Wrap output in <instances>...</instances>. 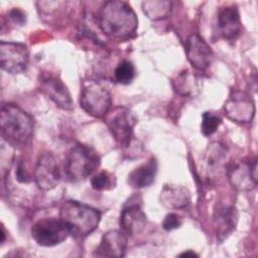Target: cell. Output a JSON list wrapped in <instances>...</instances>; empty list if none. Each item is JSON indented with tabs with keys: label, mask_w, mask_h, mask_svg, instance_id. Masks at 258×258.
Instances as JSON below:
<instances>
[{
	"label": "cell",
	"mask_w": 258,
	"mask_h": 258,
	"mask_svg": "<svg viewBox=\"0 0 258 258\" xmlns=\"http://www.w3.org/2000/svg\"><path fill=\"white\" fill-rule=\"evenodd\" d=\"M222 124V118L213 113V112H205L202 115V123H201V131L205 136L213 135L220 125Z\"/></svg>",
	"instance_id": "22"
},
{
	"label": "cell",
	"mask_w": 258,
	"mask_h": 258,
	"mask_svg": "<svg viewBox=\"0 0 258 258\" xmlns=\"http://www.w3.org/2000/svg\"><path fill=\"white\" fill-rule=\"evenodd\" d=\"M8 15H9L10 19H11L14 23H16V24H18V25H23V24H25V22H26V14H25V12L22 11L21 9L13 8V9H11V10L9 11Z\"/></svg>",
	"instance_id": "26"
},
{
	"label": "cell",
	"mask_w": 258,
	"mask_h": 258,
	"mask_svg": "<svg viewBox=\"0 0 258 258\" xmlns=\"http://www.w3.org/2000/svg\"><path fill=\"white\" fill-rule=\"evenodd\" d=\"M98 23L102 32L107 36L114 39H126L135 33L138 19L127 2L111 0L101 7Z\"/></svg>",
	"instance_id": "1"
},
{
	"label": "cell",
	"mask_w": 258,
	"mask_h": 258,
	"mask_svg": "<svg viewBox=\"0 0 258 258\" xmlns=\"http://www.w3.org/2000/svg\"><path fill=\"white\" fill-rule=\"evenodd\" d=\"M143 13L151 20H161L169 16L172 3L165 0H150L142 2Z\"/></svg>",
	"instance_id": "20"
},
{
	"label": "cell",
	"mask_w": 258,
	"mask_h": 258,
	"mask_svg": "<svg viewBox=\"0 0 258 258\" xmlns=\"http://www.w3.org/2000/svg\"><path fill=\"white\" fill-rule=\"evenodd\" d=\"M1 244H3L5 242V238H6V231H5V228L3 225H1Z\"/></svg>",
	"instance_id": "29"
},
{
	"label": "cell",
	"mask_w": 258,
	"mask_h": 258,
	"mask_svg": "<svg viewBox=\"0 0 258 258\" xmlns=\"http://www.w3.org/2000/svg\"><path fill=\"white\" fill-rule=\"evenodd\" d=\"M184 50L189 63L198 71L208 70L214 59V52L210 44L198 33L187 36Z\"/></svg>",
	"instance_id": "11"
},
{
	"label": "cell",
	"mask_w": 258,
	"mask_h": 258,
	"mask_svg": "<svg viewBox=\"0 0 258 258\" xmlns=\"http://www.w3.org/2000/svg\"><path fill=\"white\" fill-rule=\"evenodd\" d=\"M226 174L235 189L239 191L253 190L258 183L257 158L230 164L226 169Z\"/></svg>",
	"instance_id": "9"
},
{
	"label": "cell",
	"mask_w": 258,
	"mask_h": 258,
	"mask_svg": "<svg viewBox=\"0 0 258 258\" xmlns=\"http://www.w3.org/2000/svg\"><path fill=\"white\" fill-rule=\"evenodd\" d=\"M225 115L236 123H249L255 115V102L252 96L240 90L232 91L224 104Z\"/></svg>",
	"instance_id": "8"
},
{
	"label": "cell",
	"mask_w": 258,
	"mask_h": 258,
	"mask_svg": "<svg viewBox=\"0 0 258 258\" xmlns=\"http://www.w3.org/2000/svg\"><path fill=\"white\" fill-rule=\"evenodd\" d=\"M239 214L232 205H220L214 213V228L217 239L223 242L236 229Z\"/></svg>",
	"instance_id": "17"
},
{
	"label": "cell",
	"mask_w": 258,
	"mask_h": 258,
	"mask_svg": "<svg viewBox=\"0 0 258 258\" xmlns=\"http://www.w3.org/2000/svg\"><path fill=\"white\" fill-rule=\"evenodd\" d=\"M105 123L119 146L129 148L133 141L136 116L127 107L119 106L110 110L104 117Z\"/></svg>",
	"instance_id": "6"
},
{
	"label": "cell",
	"mask_w": 258,
	"mask_h": 258,
	"mask_svg": "<svg viewBox=\"0 0 258 258\" xmlns=\"http://www.w3.org/2000/svg\"><path fill=\"white\" fill-rule=\"evenodd\" d=\"M40 90L57 107L62 110L71 111L74 109V101L71 93L63 82L54 76H44L39 82Z\"/></svg>",
	"instance_id": "14"
},
{
	"label": "cell",
	"mask_w": 258,
	"mask_h": 258,
	"mask_svg": "<svg viewBox=\"0 0 258 258\" xmlns=\"http://www.w3.org/2000/svg\"><path fill=\"white\" fill-rule=\"evenodd\" d=\"M112 98L109 91L94 80L84 81L80 93V106L95 118H104L110 111Z\"/></svg>",
	"instance_id": "5"
},
{
	"label": "cell",
	"mask_w": 258,
	"mask_h": 258,
	"mask_svg": "<svg viewBox=\"0 0 258 258\" xmlns=\"http://www.w3.org/2000/svg\"><path fill=\"white\" fill-rule=\"evenodd\" d=\"M181 225H182V219L175 213H169L164 217L161 226L165 231L169 232V231L178 229Z\"/></svg>",
	"instance_id": "24"
},
{
	"label": "cell",
	"mask_w": 258,
	"mask_h": 258,
	"mask_svg": "<svg viewBox=\"0 0 258 258\" xmlns=\"http://www.w3.org/2000/svg\"><path fill=\"white\" fill-rule=\"evenodd\" d=\"M189 78H188V75L183 72L181 73L178 77H177V80H176V85H173L174 87V90L180 94V95H188L189 92H190V86H189Z\"/></svg>",
	"instance_id": "25"
},
{
	"label": "cell",
	"mask_w": 258,
	"mask_h": 258,
	"mask_svg": "<svg viewBox=\"0 0 258 258\" xmlns=\"http://www.w3.org/2000/svg\"><path fill=\"white\" fill-rule=\"evenodd\" d=\"M2 139L10 144H25L33 135V118L15 104H2L0 110Z\"/></svg>",
	"instance_id": "2"
},
{
	"label": "cell",
	"mask_w": 258,
	"mask_h": 258,
	"mask_svg": "<svg viewBox=\"0 0 258 258\" xmlns=\"http://www.w3.org/2000/svg\"><path fill=\"white\" fill-rule=\"evenodd\" d=\"M16 176H17V179L21 182H26L29 180L28 176L26 175V172L24 170V167H23V164H22V161H20L18 163V165L16 166Z\"/></svg>",
	"instance_id": "27"
},
{
	"label": "cell",
	"mask_w": 258,
	"mask_h": 258,
	"mask_svg": "<svg viewBox=\"0 0 258 258\" xmlns=\"http://www.w3.org/2000/svg\"><path fill=\"white\" fill-rule=\"evenodd\" d=\"M128 245V236L121 230H109L104 233L100 244L94 253L97 257L121 258L125 255Z\"/></svg>",
	"instance_id": "15"
},
{
	"label": "cell",
	"mask_w": 258,
	"mask_h": 258,
	"mask_svg": "<svg viewBox=\"0 0 258 258\" xmlns=\"http://www.w3.org/2000/svg\"><path fill=\"white\" fill-rule=\"evenodd\" d=\"M72 235L69 226L60 219H42L31 228V236L37 245L53 247L64 242Z\"/></svg>",
	"instance_id": "7"
},
{
	"label": "cell",
	"mask_w": 258,
	"mask_h": 258,
	"mask_svg": "<svg viewBox=\"0 0 258 258\" xmlns=\"http://www.w3.org/2000/svg\"><path fill=\"white\" fill-rule=\"evenodd\" d=\"M100 165V157L95 149L88 145L73 146L64 158L63 173L68 180L78 182L86 179Z\"/></svg>",
	"instance_id": "4"
},
{
	"label": "cell",
	"mask_w": 258,
	"mask_h": 258,
	"mask_svg": "<svg viewBox=\"0 0 258 258\" xmlns=\"http://www.w3.org/2000/svg\"><path fill=\"white\" fill-rule=\"evenodd\" d=\"M59 218L69 226L72 235L84 238L98 228L101 213L89 205L70 200L61 205Z\"/></svg>",
	"instance_id": "3"
},
{
	"label": "cell",
	"mask_w": 258,
	"mask_h": 258,
	"mask_svg": "<svg viewBox=\"0 0 258 258\" xmlns=\"http://www.w3.org/2000/svg\"><path fill=\"white\" fill-rule=\"evenodd\" d=\"M29 63L28 48L24 43L1 41L0 66L9 74H20L26 71Z\"/></svg>",
	"instance_id": "10"
},
{
	"label": "cell",
	"mask_w": 258,
	"mask_h": 258,
	"mask_svg": "<svg viewBox=\"0 0 258 258\" xmlns=\"http://www.w3.org/2000/svg\"><path fill=\"white\" fill-rule=\"evenodd\" d=\"M160 203L167 209L180 210L190 203L189 190L181 185L164 184L159 195Z\"/></svg>",
	"instance_id": "18"
},
{
	"label": "cell",
	"mask_w": 258,
	"mask_h": 258,
	"mask_svg": "<svg viewBox=\"0 0 258 258\" xmlns=\"http://www.w3.org/2000/svg\"><path fill=\"white\" fill-rule=\"evenodd\" d=\"M91 185L96 190H109L115 186V178L107 170L100 171L91 178Z\"/></svg>",
	"instance_id": "23"
},
{
	"label": "cell",
	"mask_w": 258,
	"mask_h": 258,
	"mask_svg": "<svg viewBox=\"0 0 258 258\" xmlns=\"http://www.w3.org/2000/svg\"><path fill=\"white\" fill-rule=\"evenodd\" d=\"M178 256L179 257H198L199 255L197 253H195L194 251H191V250H187V251H184V252L180 253Z\"/></svg>",
	"instance_id": "28"
},
{
	"label": "cell",
	"mask_w": 258,
	"mask_h": 258,
	"mask_svg": "<svg viewBox=\"0 0 258 258\" xmlns=\"http://www.w3.org/2000/svg\"><path fill=\"white\" fill-rule=\"evenodd\" d=\"M139 202H141V200L138 201V198L132 197L124 205L120 213V229L128 237L139 233L146 224V215Z\"/></svg>",
	"instance_id": "13"
},
{
	"label": "cell",
	"mask_w": 258,
	"mask_h": 258,
	"mask_svg": "<svg viewBox=\"0 0 258 258\" xmlns=\"http://www.w3.org/2000/svg\"><path fill=\"white\" fill-rule=\"evenodd\" d=\"M33 175L36 185L42 190H50L57 186L61 173L55 157L48 152L41 154L37 159Z\"/></svg>",
	"instance_id": "12"
},
{
	"label": "cell",
	"mask_w": 258,
	"mask_h": 258,
	"mask_svg": "<svg viewBox=\"0 0 258 258\" xmlns=\"http://www.w3.org/2000/svg\"><path fill=\"white\" fill-rule=\"evenodd\" d=\"M158 163L154 157H150L145 163L134 168L128 175L127 182L134 188H143L151 185L157 173Z\"/></svg>",
	"instance_id": "19"
},
{
	"label": "cell",
	"mask_w": 258,
	"mask_h": 258,
	"mask_svg": "<svg viewBox=\"0 0 258 258\" xmlns=\"http://www.w3.org/2000/svg\"><path fill=\"white\" fill-rule=\"evenodd\" d=\"M218 31L220 35L227 40L236 39L242 31V22L238 7L236 5H227L221 7L217 18Z\"/></svg>",
	"instance_id": "16"
},
{
	"label": "cell",
	"mask_w": 258,
	"mask_h": 258,
	"mask_svg": "<svg viewBox=\"0 0 258 258\" xmlns=\"http://www.w3.org/2000/svg\"><path fill=\"white\" fill-rule=\"evenodd\" d=\"M136 72L134 64L129 60H122L118 63L114 71V77L116 82L122 85L130 84L135 78Z\"/></svg>",
	"instance_id": "21"
}]
</instances>
